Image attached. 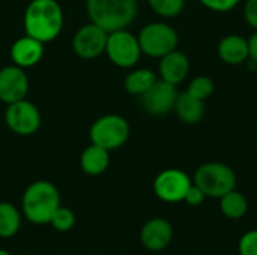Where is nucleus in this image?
Instances as JSON below:
<instances>
[{
	"label": "nucleus",
	"mask_w": 257,
	"mask_h": 255,
	"mask_svg": "<svg viewBox=\"0 0 257 255\" xmlns=\"http://www.w3.org/2000/svg\"><path fill=\"white\" fill-rule=\"evenodd\" d=\"M63 29V11L56 0H32L24 12V30L42 44L54 41Z\"/></svg>",
	"instance_id": "1"
},
{
	"label": "nucleus",
	"mask_w": 257,
	"mask_h": 255,
	"mask_svg": "<svg viewBox=\"0 0 257 255\" xmlns=\"http://www.w3.org/2000/svg\"><path fill=\"white\" fill-rule=\"evenodd\" d=\"M59 206V189L47 180H36L30 183L26 188L21 200V207L26 219L36 225L50 224V219Z\"/></svg>",
	"instance_id": "2"
},
{
	"label": "nucleus",
	"mask_w": 257,
	"mask_h": 255,
	"mask_svg": "<svg viewBox=\"0 0 257 255\" xmlns=\"http://www.w3.org/2000/svg\"><path fill=\"white\" fill-rule=\"evenodd\" d=\"M86 11L90 23L104 30L114 32L128 29L137 17V0H86Z\"/></svg>",
	"instance_id": "3"
},
{
	"label": "nucleus",
	"mask_w": 257,
	"mask_h": 255,
	"mask_svg": "<svg viewBox=\"0 0 257 255\" xmlns=\"http://www.w3.org/2000/svg\"><path fill=\"white\" fill-rule=\"evenodd\" d=\"M193 183L197 185L206 197L221 198L236 188V174L223 162H206L196 170Z\"/></svg>",
	"instance_id": "4"
},
{
	"label": "nucleus",
	"mask_w": 257,
	"mask_h": 255,
	"mask_svg": "<svg viewBox=\"0 0 257 255\" xmlns=\"http://www.w3.org/2000/svg\"><path fill=\"white\" fill-rule=\"evenodd\" d=\"M130 123L117 114H105L96 119L89 131L92 144L111 152L122 147L130 138Z\"/></svg>",
	"instance_id": "5"
},
{
	"label": "nucleus",
	"mask_w": 257,
	"mask_h": 255,
	"mask_svg": "<svg viewBox=\"0 0 257 255\" xmlns=\"http://www.w3.org/2000/svg\"><path fill=\"white\" fill-rule=\"evenodd\" d=\"M142 53L149 57L161 59L178 47V32L166 23H149L139 33Z\"/></svg>",
	"instance_id": "6"
},
{
	"label": "nucleus",
	"mask_w": 257,
	"mask_h": 255,
	"mask_svg": "<svg viewBox=\"0 0 257 255\" xmlns=\"http://www.w3.org/2000/svg\"><path fill=\"white\" fill-rule=\"evenodd\" d=\"M105 54L113 65L125 69L133 68L142 56L139 38L126 29L110 32L107 38Z\"/></svg>",
	"instance_id": "7"
},
{
	"label": "nucleus",
	"mask_w": 257,
	"mask_h": 255,
	"mask_svg": "<svg viewBox=\"0 0 257 255\" xmlns=\"http://www.w3.org/2000/svg\"><path fill=\"white\" fill-rule=\"evenodd\" d=\"M6 126L17 135H33L41 126L39 108L26 98L8 105L5 111Z\"/></svg>",
	"instance_id": "8"
},
{
	"label": "nucleus",
	"mask_w": 257,
	"mask_h": 255,
	"mask_svg": "<svg viewBox=\"0 0 257 255\" xmlns=\"http://www.w3.org/2000/svg\"><path fill=\"white\" fill-rule=\"evenodd\" d=\"M193 185L190 176L178 168H167L161 171L154 180V192L164 203H181L187 191Z\"/></svg>",
	"instance_id": "9"
},
{
	"label": "nucleus",
	"mask_w": 257,
	"mask_h": 255,
	"mask_svg": "<svg viewBox=\"0 0 257 255\" xmlns=\"http://www.w3.org/2000/svg\"><path fill=\"white\" fill-rule=\"evenodd\" d=\"M107 38H108L107 30H104L102 27L93 23H87L81 26L72 38L74 53L86 60L95 59L102 53H105Z\"/></svg>",
	"instance_id": "10"
},
{
	"label": "nucleus",
	"mask_w": 257,
	"mask_h": 255,
	"mask_svg": "<svg viewBox=\"0 0 257 255\" xmlns=\"http://www.w3.org/2000/svg\"><path fill=\"white\" fill-rule=\"evenodd\" d=\"M178 95L179 93L176 90V86L164 80H157L152 87L140 96V102L148 114L166 116L172 110H175Z\"/></svg>",
	"instance_id": "11"
},
{
	"label": "nucleus",
	"mask_w": 257,
	"mask_h": 255,
	"mask_svg": "<svg viewBox=\"0 0 257 255\" xmlns=\"http://www.w3.org/2000/svg\"><path fill=\"white\" fill-rule=\"evenodd\" d=\"M29 78L23 68L9 65L0 69V101L12 104L27 96Z\"/></svg>",
	"instance_id": "12"
},
{
	"label": "nucleus",
	"mask_w": 257,
	"mask_h": 255,
	"mask_svg": "<svg viewBox=\"0 0 257 255\" xmlns=\"http://www.w3.org/2000/svg\"><path fill=\"white\" fill-rule=\"evenodd\" d=\"M172 240L173 227L164 218H152L140 230V242L148 251H164L172 243Z\"/></svg>",
	"instance_id": "13"
},
{
	"label": "nucleus",
	"mask_w": 257,
	"mask_h": 255,
	"mask_svg": "<svg viewBox=\"0 0 257 255\" xmlns=\"http://www.w3.org/2000/svg\"><path fill=\"white\" fill-rule=\"evenodd\" d=\"M44 56V44L32 36L18 38L11 47V59L14 65L27 69L41 62Z\"/></svg>",
	"instance_id": "14"
},
{
	"label": "nucleus",
	"mask_w": 257,
	"mask_h": 255,
	"mask_svg": "<svg viewBox=\"0 0 257 255\" xmlns=\"http://www.w3.org/2000/svg\"><path fill=\"white\" fill-rule=\"evenodd\" d=\"M158 69H160L161 80L173 86H178L187 78L190 72V60L182 51L173 50L169 54L161 57Z\"/></svg>",
	"instance_id": "15"
},
{
	"label": "nucleus",
	"mask_w": 257,
	"mask_h": 255,
	"mask_svg": "<svg viewBox=\"0 0 257 255\" xmlns=\"http://www.w3.org/2000/svg\"><path fill=\"white\" fill-rule=\"evenodd\" d=\"M218 57L227 65H242L250 59L248 41L239 35H229L218 44Z\"/></svg>",
	"instance_id": "16"
},
{
	"label": "nucleus",
	"mask_w": 257,
	"mask_h": 255,
	"mask_svg": "<svg viewBox=\"0 0 257 255\" xmlns=\"http://www.w3.org/2000/svg\"><path fill=\"white\" fill-rule=\"evenodd\" d=\"M110 164V152L96 144L87 146L80 156V167L89 176L102 174Z\"/></svg>",
	"instance_id": "17"
},
{
	"label": "nucleus",
	"mask_w": 257,
	"mask_h": 255,
	"mask_svg": "<svg viewBox=\"0 0 257 255\" xmlns=\"http://www.w3.org/2000/svg\"><path fill=\"white\" fill-rule=\"evenodd\" d=\"M175 111L184 123L194 125L203 119L205 104H203V101L191 96L188 92H184V93L178 95V99L175 104Z\"/></svg>",
	"instance_id": "18"
},
{
	"label": "nucleus",
	"mask_w": 257,
	"mask_h": 255,
	"mask_svg": "<svg viewBox=\"0 0 257 255\" xmlns=\"http://www.w3.org/2000/svg\"><path fill=\"white\" fill-rule=\"evenodd\" d=\"M220 210L229 219H241L248 212V200L242 192L232 189L220 198Z\"/></svg>",
	"instance_id": "19"
},
{
	"label": "nucleus",
	"mask_w": 257,
	"mask_h": 255,
	"mask_svg": "<svg viewBox=\"0 0 257 255\" xmlns=\"http://www.w3.org/2000/svg\"><path fill=\"white\" fill-rule=\"evenodd\" d=\"M157 75L154 71L142 68V69H136L133 72H130L125 77L123 81V87L130 95H136V96H142L146 90H149L152 87V84L157 81Z\"/></svg>",
	"instance_id": "20"
},
{
	"label": "nucleus",
	"mask_w": 257,
	"mask_h": 255,
	"mask_svg": "<svg viewBox=\"0 0 257 255\" xmlns=\"http://www.w3.org/2000/svg\"><path fill=\"white\" fill-rule=\"evenodd\" d=\"M21 227L20 210L6 201L0 203V239L14 237Z\"/></svg>",
	"instance_id": "21"
},
{
	"label": "nucleus",
	"mask_w": 257,
	"mask_h": 255,
	"mask_svg": "<svg viewBox=\"0 0 257 255\" xmlns=\"http://www.w3.org/2000/svg\"><path fill=\"white\" fill-rule=\"evenodd\" d=\"M151 9L163 18L178 17L185 6V0H148Z\"/></svg>",
	"instance_id": "22"
},
{
	"label": "nucleus",
	"mask_w": 257,
	"mask_h": 255,
	"mask_svg": "<svg viewBox=\"0 0 257 255\" xmlns=\"http://www.w3.org/2000/svg\"><path fill=\"white\" fill-rule=\"evenodd\" d=\"M50 224L57 231H69L75 225V213L65 206H59L53 213Z\"/></svg>",
	"instance_id": "23"
},
{
	"label": "nucleus",
	"mask_w": 257,
	"mask_h": 255,
	"mask_svg": "<svg viewBox=\"0 0 257 255\" xmlns=\"http://www.w3.org/2000/svg\"><path fill=\"white\" fill-rule=\"evenodd\" d=\"M187 92L191 96H194L196 99H200V101L205 102L214 92V81L209 77H205V75L196 77L190 83V87H188Z\"/></svg>",
	"instance_id": "24"
},
{
	"label": "nucleus",
	"mask_w": 257,
	"mask_h": 255,
	"mask_svg": "<svg viewBox=\"0 0 257 255\" xmlns=\"http://www.w3.org/2000/svg\"><path fill=\"white\" fill-rule=\"evenodd\" d=\"M239 255H257V230L244 233L238 242Z\"/></svg>",
	"instance_id": "25"
},
{
	"label": "nucleus",
	"mask_w": 257,
	"mask_h": 255,
	"mask_svg": "<svg viewBox=\"0 0 257 255\" xmlns=\"http://www.w3.org/2000/svg\"><path fill=\"white\" fill-rule=\"evenodd\" d=\"M199 2L214 12H227L232 11L241 0H199Z\"/></svg>",
	"instance_id": "26"
},
{
	"label": "nucleus",
	"mask_w": 257,
	"mask_h": 255,
	"mask_svg": "<svg viewBox=\"0 0 257 255\" xmlns=\"http://www.w3.org/2000/svg\"><path fill=\"white\" fill-rule=\"evenodd\" d=\"M205 198H206L205 192H203L197 185L193 183V185L190 186V189L187 191L184 201H185L187 204H190V206H200V204H203Z\"/></svg>",
	"instance_id": "27"
},
{
	"label": "nucleus",
	"mask_w": 257,
	"mask_h": 255,
	"mask_svg": "<svg viewBox=\"0 0 257 255\" xmlns=\"http://www.w3.org/2000/svg\"><path fill=\"white\" fill-rule=\"evenodd\" d=\"M244 17L247 23L257 30V0H247L244 8Z\"/></svg>",
	"instance_id": "28"
},
{
	"label": "nucleus",
	"mask_w": 257,
	"mask_h": 255,
	"mask_svg": "<svg viewBox=\"0 0 257 255\" xmlns=\"http://www.w3.org/2000/svg\"><path fill=\"white\" fill-rule=\"evenodd\" d=\"M248 50H250V59L257 62V30L248 39Z\"/></svg>",
	"instance_id": "29"
},
{
	"label": "nucleus",
	"mask_w": 257,
	"mask_h": 255,
	"mask_svg": "<svg viewBox=\"0 0 257 255\" xmlns=\"http://www.w3.org/2000/svg\"><path fill=\"white\" fill-rule=\"evenodd\" d=\"M0 255H11L8 251H5V249H0Z\"/></svg>",
	"instance_id": "30"
}]
</instances>
